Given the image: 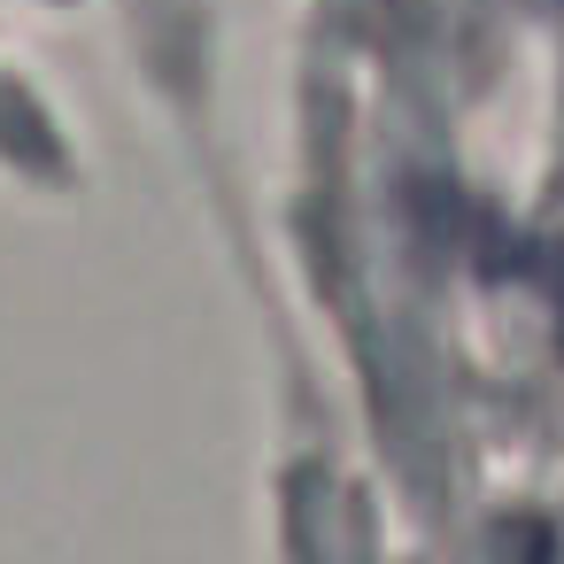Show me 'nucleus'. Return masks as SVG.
<instances>
[{"mask_svg": "<svg viewBox=\"0 0 564 564\" xmlns=\"http://www.w3.org/2000/svg\"><path fill=\"white\" fill-rule=\"evenodd\" d=\"M556 317H564V271H556Z\"/></svg>", "mask_w": 564, "mask_h": 564, "instance_id": "obj_1", "label": "nucleus"}]
</instances>
